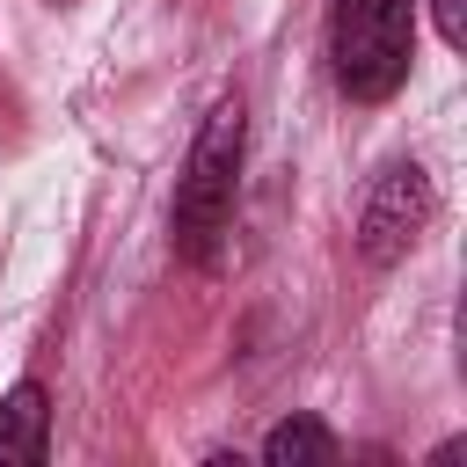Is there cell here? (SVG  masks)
Instances as JSON below:
<instances>
[{"instance_id":"6da1fadb","label":"cell","mask_w":467,"mask_h":467,"mask_svg":"<svg viewBox=\"0 0 467 467\" xmlns=\"http://www.w3.org/2000/svg\"><path fill=\"white\" fill-rule=\"evenodd\" d=\"M241 153H248V102L241 95H219L190 139V161L175 175V212H168V241L182 263H212L226 219H234V197H241Z\"/></svg>"},{"instance_id":"7a4b0ae2","label":"cell","mask_w":467,"mask_h":467,"mask_svg":"<svg viewBox=\"0 0 467 467\" xmlns=\"http://www.w3.org/2000/svg\"><path fill=\"white\" fill-rule=\"evenodd\" d=\"M416 58V0H328V73L350 102H387Z\"/></svg>"},{"instance_id":"3957f363","label":"cell","mask_w":467,"mask_h":467,"mask_svg":"<svg viewBox=\"0 0 467 467\" xmlns=\"http://www.w3.org/2000/svg\"><path fill=\"white\" fill-rule=\"evenodd\" d=\"M431 175L416 168V161H394V168H379V182L365 190V212H358V255L372 263V270H394L416 241H423V226H431Z\"/></svg>"},{"instance_id":"277c9868","label":"cell","mask_w":467,"mask_h":467,"mask_svg":"<svg viewBox=\"0 0 467 467\" xmlns=\"http://www.w3.org/2000/svg\"><path fill=\"white\" fill-rule=\"evenodd\" d=\"M51 452V394L36 379H15L0 401V467H36Z\"/></svg>"},{"instance_id":"5b68a950","label":"cell","mask_w":467,"mask_h":467,"mask_svg":"<svg viewBox=\"0 0 467 467\" xmlns=\"http://www.w3.org/2000/svg\"><path fill=\"white\" fill-rule=\"evenodd\" d=\"M328 460H336V431L314 416H285L263 438V467H328Z\"/></svg>"},{"instance_id":"8992f818","label":"cell","mask_w":467,"mask_h":467,"mask_svg":"<svg viewBox=\"0 0 467 467\" xmlns=\"http://www.w3.org/2000/svg\"><path fill=\"white\" fill-rule=\"evenodd\" d=\"M431 15H438V36L460 51V44H467V15H460V0H431Z\"/></svg>"}]
</instances>
